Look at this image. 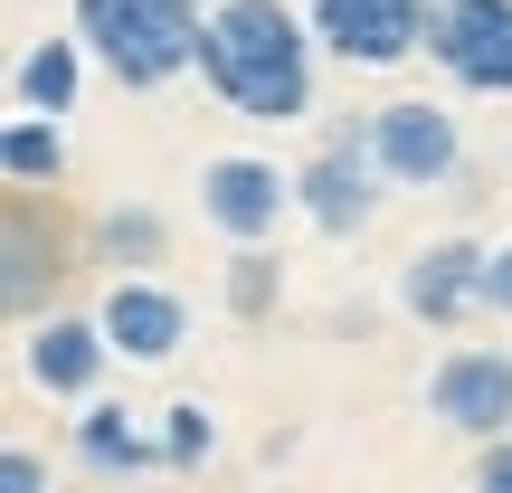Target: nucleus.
Returning <instances> with one entry per match:
<instances>
[{
	"mask_svg": "<svg viewBox=\"0 0 512 493\" xmlns=\"http://www.w3.org/2000/svg\"><path fill=\"white\" fill-rule=\"evenodd\" d=\"M76 465H86V475H152V465H171V456H162V437H152L133 408L86 399V418H76Z\"/></svg>",
	"mask_w": 512,
	"mask_h": 493,
	"instance_id": "13",
	"label": "nucleus"
},
{
	"mask_svg": "<svg viewBox=\"0 0 512 493\" xmlns=\"http://www.w3.org/2000/svg\"><path fill=\"white\" fill-rule=\"evenodd\" d=\"M285 209H294V171H275L266 152H219V162H200V219L219 228L228 247L275 238Z\"/></svg>",
	"mask_w": 512,
	"mask_h": 493,
	"instance_id": "7",
	"label": "nucleus"
},
{
	"mask_svg": "<svg viewBox=\"0 0 512 493\" xmlns=\"http://www.w3.org/2000/svg\"><path fill=\"white\" fill-rule=\"evenodd\" d=\"M95 313H105L114 351H124V361H143V370H162L171 351L190 342V304H181V294L162 285V275H114Z\"/></svg>",
	"mask_w": 512,
	"mask_h": 493,
	"instance_id": "12",
	"label": "nucleus"
},
{
	"mask_svg": "<svg viewBox=\"0 0 512 493\" xmlns=\"http://www.w3.org/2000/svg\"><path fill=\"white\" fill-rule=\"evenodd\" d=\"M484 313H503V323H512V238L494 247V266H484Z\"/></svg>",
	"mask_w": 512,
	"mask_h": 493,
	"instance_id": "21",
	"label": "nucleus"
},
{
	"mask_svg": "<svg viewBox=\"0 0 512 493\" xmlns=\"http://www.w3.org/2000/svg\"><path fill=\"white\" fill-rule=\"evenodd\" d=\"M114 361H124V351H114L105 313H38V323L19 332V370H29L48 399H76V408L95 399V380H105Z\"/></svg>",
	"mask_w": 512,
	"mask_h": 493,
	"instance_id": "8",
	"label": "nucleus"
},
{
	"mask_svg": "<svg viewBox=\"0 0 512 493\" xmlns=\"http://www.w3.org/2000/svg\"><path fill=\"white\" fill-rule=\"evenodd\" d=\"M76 38L95 48V67H105L114 86L152 95V86L200 67L209 10L200 0H76Z\"/></svg>",
	"mask_w": 512,
	"mask_h": 493,
	"instance_id": "2",
	"label": "nucleus"
},
{
	"mask_svg": "<svg viewBox=\"0 0 512 493\" xmlns=\"http://www.w3.org/2000/svg\"><path fill=\"white\" fill-rule=\"evenodd\" d=\"M162 456H171V475H190V465H209V456H219V418H209L200 399L162 408Z\"/></svg>",
	"mask_w": 512,
	"mask_h": 493,
	"instance_id": "18",
	"label": "nucleus"
},
{
	"mask_svg": "<svg viewBox=\"0 0 512 493\" xmlns=\"http://www.w3.org/2000/svg\"><path fill=\"white\" fill-rule=\"evenodd\" d=\"M275 304H285V266L266 256V238H247L228 256V313H238V323H266Z\"/></svg>",
	"mask_w": 512,
	"mask_h": 493,
	"instance_id": "17",
	"label": "nucleus"
},
{
	"mask_svg": "<svg viewBox=\"0 0 512 493\" xmlns=\"http://www.w3.org/2000/svg\"><path fill=\"white\" fill-rule=\"evenodd\" d=\"M86 38H38V48H19V76H10V95L29 114H76V86H86Z\"/></svg>",
	"mask_w": 512,
	"mask_h": 493,
	"instance_id": "15",
	"label": "nucleus"
},
{
	"mask_svg": "<svg viewBox=\"0 0 512 493\" xmlns=\"http://www.w3.org/2000/svg\"><path fill=\"white\" fill-rule=\"evenodd\" d=\"M475 484H484V493H512V427L475 446Z\"/></svg>",
	"mask_w": 512,
	"mask_h": 493,
	"instance_id": "19",
	"label": "nucleus"
},
{
	"mask_svg": "<svg viewBox=\"0 0 512 493\" xmlns=\"http://www.w3.org/2000/svg\"><path fill=\"white\" fill-rule=\"evenodd\" d=\"M427 57L465 95H512V0H437Z\"/></svg>",
	"mask_w": 512,
	"mask_h": 493,
	"instance_id": "9",
	"label": "nucleus"
},
{
	"mask_svg": "<svg viewBox=\"0 0 512 493\" xmlns=\"http://www.w3.org/2000/svg\"><path fill=\"white\" fill-rule=\"evenodd\" d=\"M361 124H370V152H380L389 190H446L465 171V133H456V114L437 95H389Z\"/></svg>",
	"mask_w": 512,
	"mask_h": 493,
	"instance_id": "4",
	"label": "nucleus"
},
{
	"mask_svg": "<svg viewBox=\"0 0 512 493\" xmlns=\"http://www.w3.org/2000/svg\"><path fill=\"white\" fill-rule=\"evenodd\" d=\"M86 247H95V266H114V275H152L171 256V228H162L152 200H114V209H95Z\"/></svg>",
	"mask_w": 512,
	"mask_h": 493,
	"instance_id": "14",
	"label": "nucleus"
},
{
	"mask_svg": "<svg viewBox=\"0 0 512 493\" xmlns=\"http://www.w3.org/2000/svg\"><path fill=\"white\" fill-rule=\"evenodd\" d=\"M484 266H494V247L475 238H427L399 256V304L418 313V323H465V313H484Z\"/></svg>",
	"mask_w": 512,
	"mask_h": 493,
	"instance_id": "10",
	"label": "nucleus"
},
{
	"mask_svg": "<svg viewBox=\"0 0 512 493\" xmlns=\"http://www.w3.org/2000/svg\"><path fill=\"white\" fill-rule=\"evenodd\" d=\"M67 275V228L48 219L38 190H10V219H0V304L19 323H38V294H57Z\"/></svg>",
	"mask_w": 512,
	"mask_h": 493,
	"instance_id": "11",
	"label": "nucleus"
},
{
	"mask_svg": "<svg viewBox=\"0 0 512 493\" xmlns=\"http://www.w3.org/2000/svg\"><path fill=\"white\" fill-rule=\"evenodd\" d=\"M0 181H10V190H57V181H67V124L19 105L10 133H0Z\"/></svg>",
	"mask_w": 512,
	"mask_h": 493,
	"instance_id": "16",
	"label": "nucleus"
},
{
	"mask_svg": "<svg viewBox=\"0 0 512 493\" xmlns=\"http://www.w3.org/2000/svg\"><path fill=\"white\" fill-rule=\"evenodd\" d=\"M427 418L456 427L465 446L503 437L512 427V351L503 342H456L437 370H427Z\"/></svg>",
	"mask_w": 512,
	"mask_h": 493,
	"instance_id": "6",
	"label": "nucleus"
},
{
	"mask_svg": "<svg viewBox=\"0 0 512 493\" xmlns=\"http://www.w3.org/2000/svg\"><path fill=\"white\" fill-rule=\"evenodd\" d=\"M380 200H389V171H380V152H370V124L323 133V152L294 171V209H304L323 238H361V228L380 219Z\"/></svg>",
	"mask_w": 512,
	"mask_h": 493,
	"instance_id": "3",
	"label": "nucleus"
},
{
	"mask_svg": "<svg viewBox=\"0 0 512 493\" xmlns=\"http://www.w3.org/2000/svg\"><path fill=\"white\" fill-rule=\"evenodd\" d=\"M323 29L294 0H209L200 76L238 124H304L313 114V67H323Z\"/></svg>",
	"mask_w": 512,
	"mask_h": 493,
	"instance_id": "1",
	"label": "nucleus"
},
{
	"mask_svg": "<svg viewBox=\"0 0 512 493\" xmlns=\"http://www.w3.org/2000/svg\"><path fill=\"white\" fill-rule=\"evenodd\" d=\"M0 493H48V465H38L29 446H10V456H0Z\"/></svg>",
	"mask_w": 512,
	"mask_h": 493,
	"instance_id": "20",
	"label": "nucleus"
},
{
	"mask_svg": "<svg viewBox=\"0 0 512 493\" xmlns=\"http://www.w3.org/2000/svg\"><path fill=\"white\" fill-rule=\"evenodd\" d=\"M342 67H408L437 38V0H304Z\"/></svg>",
	"mask_w": 512,
	"mask_h": 493,
	"instance_id": "5",
	"label": "nucleus"
}]
</instances>
